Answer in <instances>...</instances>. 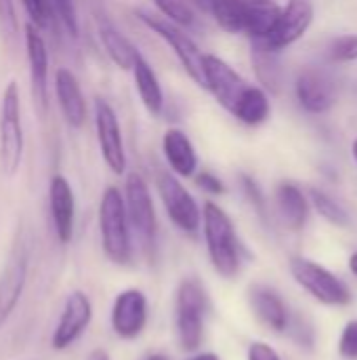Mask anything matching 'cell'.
<instances>
[{"instance_id":"cell-1","label":"cell","mask_w":357,"mask_h":360,"mask_svg":"<svg viewBox=\"0 0 357 360\" xmlns=\"http://www.w3.org/2000/svg\"><path fill=\"white\" fill-rule=\"evenodd\" d=\"M204 240L215 272L223 278H234L242 266V247L229 215L215 202H204L202 209Z\"/></svg>"},{"instance_id":"cell-2","label":"cell","mask_w":357,"mask_h":360,"mask_svg":"<svg viewBox=\"0 0 357 360\" xmlns=\"http://www.w3.org/2000/svg\"><path fill=\"white\" fill-rule=\"evenodd\" d=\"M122 196L130 226V236L137 240L145 262L154 264L158 255V221L149 186L139 173H130L126 177Z\"/></svg>"},{"instance_id":"cell-3","label":"cell","mask_w":357,"mask_h":360,"mask_svg":"<svg viewBox=\"0 0 357 360\" xmlns=\"http://www.w3.org/2000/svg\"><path fill=\"white\" fill-rule=\"evenodd\" d=\"M99 234L105 255L118 266H128L133 259V236L124 196L114 186L105 188L99 202Z\"/></svg>"},{"instance_id":"cell-4","label":"cell","mask_w":357,"mask_h":360,"mask_svg":"<svg viewBox=\"0 0 357 360\" xmlns=\"http://www.w3.org/2000/svg\"><path fill=\"white\" fill-rule=\"evenodd\" d=\"M206 291L198 278H183L175 295V327L179 346L185 352H196L204 340Z\"/></svg>"},{"instance_id":"cell-5","label":"cell","mask_w":357,"mask_h":360,"mask_svg":"<svg viewBox=\"0 0 357 360\" xmlns=\"http://www.w3.org/2000/svg\"><path fill=\"white\" fill-rule=\"evenodd\" d=\"M137 17L173 49V53L181 61L183 70L189 74V78L198 86L204 89V53L194 42V38L187 34V30H183L177 23L168 21L160 13H151L147 8H139L137 11Z\"/></svg>"},{"instance_id":"cell-6","label":"cell","mask_w":357,"mask_h":360,"mask_svg":"<svg viewBox=\"0 0 357 360\" xmlns=\"http://www.w3.org/2000/svg\"><path fill=\"white\" fill-rule=\"evenodd\" d=\"M23 158V124L17 82H8L0 99V165L13 177Z\"/></svg>"},{"instance_id":"cell-7","label":"cell","mask_w":357,"mask_h":360,"mask_svg":"<svg viewBox=\"0 0 357 360\" xmlns=\"http://www.w3.org/2000/svg\"><path fill=\"white\" fill-rule=\"evenodd\" d=\"M29 272V240L23 230H17L15 240L11 245L8 259L0 272V329L6 325L11 314L15 312Z\"/></svg>"},{"instance_id":"cell-8","label":"cell","mask_w":357,"mask_h":360,"mask_svg":"<svg viewBox=\"0 0 357 360\" xmlns=\"http://www.w3.org/2000/svg\"><path fill=\"white\" fill-rule=\"evenodd\" d=\"M290 272H292V278L311 297H316L320 304H326V306H347L351 302L347 285L339 276H335L332 272H328L326 268H322L320 264H316L311 259L292 257L290 259Z\"/></svg>"},{"instance_id":"cell-9","label":"cell","mask_w":357,"mask_h":360,"mask_svg":"<svg viewBox=\"0 0 357 360\" xmlns=\"http://www.w3.org/2000/svg\"><path fill=\"white\" fill-rule=\"evenodd\" d=\"M158 194L168 219L185 234H196L202 226V209L175 173H158Z\"/></svg>"},{"instance_id":"cell-10","label":"cell","mask_w":357,"mask_h":360,"mask_svg":"<svg viewBox=\"0 0 357 360\" xmlns=\"http://www.w3.org/2000/svg\"><path fill=\"white\" fill-rule=\"evenodd\" d=\"M204 89H208L215 95V99L229 114H234L250 84L221 57L204 55Z\"/></svg>"},{"instance_id":"cell-11","label":"cell","mask_w":357,"mask_h":360,"mask_svg":"<svg viewBox=\"0 0 357 360\" xmlns=\"http://www.w3.org/2000/svg\"><path fill=\"white\" fill-rule=\"evenodd\" d=\"M25 51L29 65V91L32 103L40 118L46 116L48 110V49L36 25L25 23Z\"/></svg>"},{"instance_id":"cell-12","label":"cell","mask_w":357,"mask_h":360,"mask_svg":"<svg viewBox=\"0 0 357 360\" xmlns=\"http://www.w3.org/2000/svg\"><path fill=\"white\" fill-rule=\"evenodd\" d=\"M95 129H97V143L101 156L112 173L122 175L126 171V152L122 141V129L114 108L105 99H97L95 103Z\"/></svg>"},{"instance_id":"cell-13","label":"cell","mask_w":357,"mask_h":360,"mask_svg":"<svg viewBox=\"0 0 357 360\" xmlns=\"http://www.w3.org/2000/svg\"><path fill=\"white\" fill-rule=\"evenodd\" d=\"M93 321V304L84 291L67 293L63 302V310L59 314L57 327L50 338V346L55 350H67L90 325Z\"/></svg>"},{"instance_id":"cell-14","label":"cell","mask_w":357,"mask_h":360,"mask_svg":"<svg viewBox=\"0 0 357 360\" xmlns=\"http://www.w3.org/2000/svg\"><path fill=\"white\" fill-rule=\"evenodd\" d=\"M311 21H314V6L309 0H288V4L280 11L274 27L261 42H265L269 49L280 53L282 49L297 42L307 32Z\"/></svg>"},{"instance_id":"cell-15","label":"cell","mask_w":357,"mask_h":360,"mask_svg":"<svg viewBox=\"0 0 357 360\" xmlns=\"http://www.w3.org/2000/svg\"><path fill=\"white\" fill-rule=\"evenodd\" d=\"M147 325V297L141 289H124L112 306V329L120 340H135Z\"/></svg>"},{"instance_id":"cell-16","label":"cell","mask_w":357,"mask_h":360,"mask_svg":"<svg viewBox=\"0 0 357 360\" xmlns=\"http://www.w3.org/2000/svg\"><path fill=\"white\" fill-rule=\"evenodd\" d=\"M48 211L57 240L61 245L72 243L76 221V198L69 181L63 175H55L48 184Z\"/></svg>"},{"instance_id":"cell-17","label":"cell","mask_w":357,"mask_h":360,"mask_svg":"<svg viewBox=\"0 0 357 360\" xmlns=\"http://www.w3.org/2000/svg\"><path fill=\"white\" fill-rule=\"evenodd\" d=\"M297 97H299V103L307 112L322 114L335 105L337 84L326 72L316 70V68H307L301 72V76L297 80Z\"/></svg>"},{"instance_id":"cell-18","label":"cell","mask_w":357,"mask_h":360,"mask_svg":"<svg viewBox=\"0 0 357 360\" xmlns=\"http://www.w3.org/2000/svg\"><path fill=\"white\" fill-rule=\"evenodd\" d=\"M55 95H57V101H59L65 122L72 129H82L86 122L88 108H86V99L82 95L80 82L74 76V72H69L65 68L55 72Z\"/></svg>"},{"instance_id":"cell-19","label":"cell","mask_w":357,"mask_h":360,"mask_svg":"<svg viewBox=\"0 0 357 360\" xmlns=\"http://www.w3.org/2000/svg\"><path fill=\"white\" fill-rule=\"evenodd\" d=\"M248 304L255 312V316L271 331L284 333L288 329V308L280 293L267 285H252L248 289Z\"/></svg>"},{"instance_id":"cell-20","label":"cell","mask_w":357,"mask_h":360,"mask_svg":"<svg viewBox=\"0 0 357 360\" xmlns=\"http://www.w3.org/2000/svg\"><path fill=\"white\" fill-rule=\"evenodd\" d=\"M162 152L177 177H194L198 173V152L181 129H168L164 133Z\"/></svg>"},{"instance_id":"cell-21","label":"cell","mask_w":357,"mask_h":360,"mask_svg":"<svg viewBox=\"0 0 357 360\" xmlns=\"http://www.w3.org/2000/svg\"><path fill=\"white\" fill-rule=\"evenodd\" d=\"M276 200H278V211L282 215V221L290 230H303V226L309 219V202L305 194L301 192V188L290 181H284L276 190Z\"/></svg>"},{"instance_id":"cell-22","label":"cell","mask_w":357,"mask_h":360,"mask_svg":"<svg viewBox=\"0 0 357 360\" xmlns=\"http://www.w3.org/2000/svg\"><path fill=\"white\" fill-rule=\"evenodd\" d=\"M133 78H135V86L137 93L143 101V105L147 108L149 114L158 116L164 108V93L160 86V80L156 76V72L151 70V65L147 63V59L139 53V57L133 63Z\"/></svg>"},{"instance_id":"cell-23","label":"cell","mask_w":357,"mask_h":360,"mask_svg":"<svg viewBox=\"0 0 357 360\" xmlns=\"http://www.w3.org/2000/svg\"><path fill=\"white\" fill-rule=\"evenodd\" d=\"M252 65H255L259 82L263 84V91H269L271 95H280L282 63H280L278 51L269 49L261 40H252Z\"/></svg>"},{"instance_id":"cell-24","label":"cell","mask_w":357,"mask_h":360,"mask_svg":"<svg viewBox=\"0 0 357 360\" xmlns=\"http://www.w3.org/2000/svg\"><path fill=\"white\" fill-rule=\"evenodd\" d=\"M280 11L282 8L274 0H246L242 34L250 36L252 40H263L274 27Z\"/></svg>"},{"instance_id":"cell-25","label":"cell","mask_w":357,"mask_h":360,"mask_svg":"<svg viewBox=\"0 0 357 360\" xmlns=\"http://www.w3.org/2000/svg\"><path fill=\"white\" fill-rule=\"evenodd\" d=\"M99 38H101V44H103L107 57L114 61L116 68H120V70L133 68L135 59L139 57V49L122 32H118L112 23H101Z\"/></svg>"},{"instance_id":"cell-26","label":"cell","mask_w":357,"mask_h":360,"mask_svg":"<svg viewBox=\"0 0 357 360\" xmlns=\"http://www.w3.org/2000/svg\"><path fill=\"white\" fill-rule=\"evenodd\" d=\"M269 112H271V105H269V99H267L265 91L261 86L250 84L244 99L236 108L234 116L240 122L248 124V127H257V124H263L269 118Z\"/></svg>"},{"instance_id":"cell-27","label":"cell","mask_w":357,"mask_h":360,"mask_svg":"<svg viewBox=\"0 0 357 360\" xmlns=\"http://www.w3.org/2000/svg\"><path fill=\"white\" fill-rule=\"evenodd\" d=\"M160 15L168 21L177 23L183 30H191L198 25V15L194 11L191 0H154Z\"/></svg>"},{"instance_id":"cell-28","label":"cell","mask_w":357,"mask_h":360,"mask_svg":"<svg viewBox=\"0 0 357 360\" xmlns=\"http://www.w3.org/2000/svg\"><path fill=\"white\" fill-rule=\"evenodd\" d=\"M309 194H311V202H314L316 211H318L324 219H328L330 224H335V226H339V228H345V226L349 224L347 211H345L335 198H330L326 192L314 188Z\"/></svg>"},{"instance_id":"cell-29","label":"cell","mask_w":357,"mask_h":360,"mask_svg":"<svg viewBox=\"0 0 357 360\" xmlns=\"http://www.w3.org/2000/svg\"><path fill=\"white\" fill-rule=\"evenodd\" d=\"M328 61L332 63H347V61H356L357 59V36H339L330 42L328 53H326Z\"/></svg>"},{"instance_id":"cell-30","label":"cell","mask_w":357,"mask_h":360,"mask_svg":"<svg viewBox=\"0 0 357 360\" xmlns=\"http://www.w3.org/2000/svg\"><path fill=\"white\" fill-rule=\"evenodd\" d=\"M50 15H55L63 27L69 32V36H78V13L74 6V0H48Z\"/></svg>"},{"instance_id":"cell-31","label":"cell","mask_w":357,"mask_h":360,"mask_svg":"<svg viewBox=\"0 0 357 360\" xmlns=\"http://www.w3.org/2000/svg\"><path fill=\"white\" fill-rule=\"evenodd\" d=\"M0 32L8 42L19 36V21L13 0H0Z\"/></svg>"},{"instance_id":"cell-32","label":"cell","mask_w":357,"mask_h":360,"mask_svg":"<svg viewBox=\"0 0 357 360\" xmlns=\"http://www.w3.org/2000/svg\"><path fill=\"white\" fill-rule=\"evenodd\" d=\"M27 17H29V23L36 25L38 30L40 27H46L50 23V8H48V0H21Z\"/></svg>"},{"instance_id":"cell-33","label":"cell","mask_w":357,"mask_h":360,"mask_svg":"<svg viewBox=\"0 0 357 360\" xmlns=\"http://www.w3.org/2000/svg\"><path fill=\"white\" fill-rule=\"evenodd\" d=\"M339 352L347 360H357V321H351L345 325L339 342Z\"/></svg>"},{"instance_id":"cell-34","label":"cell","mask_w":357,"mask_h":360,"mask_svg":"<svg viewBox=\"0 0 357 360\" xmlns=\"http://www.w3.org/2000/svg\"><path fill=\"white\" fill-rule=\"evenodd\" d=\"M240 181H242V190H244L246 198L250 200V205L257 209V213L261 217H265V200H263V194H261L257 181L252 177H248V175H240Z\"/></svg>"},{"instance_id":"cell-35","label":"cell","mask_w":357,"mask_h":360,"mask_svg":"<svg viewBox=\"0 0 357 360\" xmlns=\"http://www.w3.org/2000/svg\"><path fill=\"white\" fill-rule=\"evenodd\" d=\"M196 184H198V188H202L204 192L215 194V196H219V194H223V192H225L223 181H221L215 173H210V171L196 173Z\"/></svg>"},{"instance_id":"cell-36","label":"cell","mask_w":357,"mask_h":360,"mask_svg":"<svg viewBox=\"0 0 357 360\" xmlns=\"http://www.w3.org/2000/svg\"><path fill=\"white\" fill-rule=\"evenodd\" d=\"M248 360H282L280 354L265 342H255L248 348Z\"/></svg>"},{"instance_id":"cell-37","label":"cell","mask_w":357,"mask_h":360,"mask_svg":"<svg viewBox=\"0 0 357 360\" xmlns=\"http://www.w3.org/2000/svg\"><path fill=\"white\" fill-rule=\"evenodd\" d=\"M86 360H112V359H109V354H107L105 350L97 348V350H93V352L88 354V359Z\"/></svg>"},{"instance_id":"cell-38","label":"cell","mask_w":357,"mask_h":360,"mask_svg":"<svg viewBox=\"0 0 357 360\" xmlns=\"http://www.w3.org/2000/svg\"><path fill=\"white\" fill-rule=\"evenodd\" d=\"M187 360H221L215 352H200V354H196V356H191V359Z\"/></svg>"},{"instance_id":"cell-39","label":"cell","mask_w":357,"mask_h":360,"mask_svg":"<svg viewBox=\"0 0 357 360\" xmlns=\"http://www.w3.org/2000/svg\"><path fill=\"white\" fill-rule=\"evenodd\" d=\"M349 268H351V272L357 276V253L351 255V259H349Z\"/></svg>"},{"instance_id":"cell-40","label":"cell","mask_w":357,"mask_h":360,"mask_svg":"<svg viewBox=\"0 0 357 360\" xmlns=\"http://www.w3.org/2000/svg\"><path fill=\"white\" fill-rule=\"evenodd\" d=\"M147 360H168L166 356H162V354H154V356H149Z\"/></svg>"},{"instance_id":"cell-41","label":"cell","mask_w":357,"mask_h":360,"mask_svg":"<svg viewBox=\"0 0 357 360\" xmlns=\"http://www.w3.org/2000/svg\"><path fill=\"white\" fill-rule=\"evenodd\" d=\"M353 156H356V160H357V139H356V143H353Z\"/></svg>"}]
</instances>
